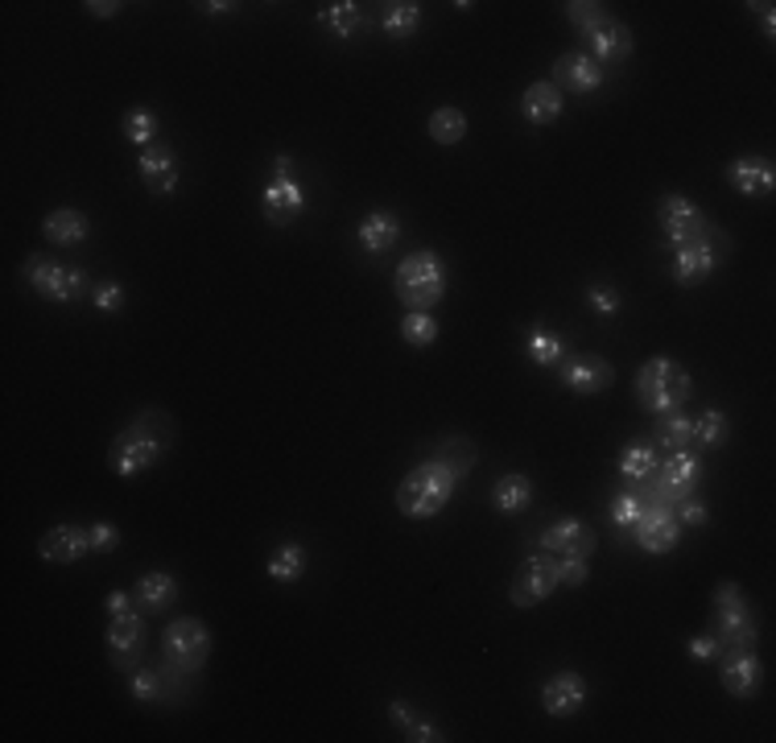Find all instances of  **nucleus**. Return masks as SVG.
<instances>
[{"label": "nucleus", "instance_id": "26", "mask_svg": "<svg viewBox=\"0 0 776 743\" xmlns=\"http://www.w3.org/2000/svg\"><path fill=\"white\" fill-rule=\"evenodd\" d=\"M42 236L58 248H75L91 236V219L83 212H75V207H58V212L42 219Z\"/></svg>", "mask_w": 776, "mask_h": 743}, {"label": "nucleus", "instance_id": "20", "mask_svg": "<svg viewBox=\"0 0 776 743\" xmlns=\"http://www.w3.org/2000/svg\"><path fill=\"white\" fill-rule=\"evenodd\" d=\"M595 529L591 525H582L579 516H562V521H554L546 533H541V549L549 553H570V558H586L591 562V553H595Z\"/></svg>", "mask_w": 776, "mask_h": 743}, {"label": "nucleus", "instance_id": "54", "mask_svg": "<svg viewBox=\"0 0 776 743\" xmlns=\"http://www.w3.org/2000/svg\"><path fill=\"white\" fill-rule=\"evenodd\" d=\"M203 9H207V13H215V18H219V13H231V9H236V4H231V0H207V4H203Z\"/></svg>", "mask_w": 776, "mask_h": 743}, {"label": "nucleus", "instance_id": "44", "mask_svg": "<svg viewBox=\"0 0 776 743\" xmlns=\"http://www.w3.org/2000/svg\"><path fill=\"white\" fill-rule=\"evenodd\" d=\"M128 294H124V285L116 282H95L91 285V306L100 310V315H121Z\"/></svg>", "mask_w": 776, "mask_h": 743}, {"label": "nucleus", "instance_id": "38", "mask_svg": "<svg viewBox=\"0 0 776 743\" xmlns=\"http://www.w3.org/2000/svg\"><path fill=\"white\" fill-rule=\"evenodd\" d=\"M121 133H124V141H128V145H137V149H145V145H153V141H158L161 121H158V116H153V112H149V107H133V112L124 116Z\"/></svg>", "mask_w": 776, "mask_h": 743}, {"label": "nucleus", "instance_id": "32", "mask_svg": "<svg viewBox=\"0 0 776 743\" xmlns=\"http://www.w3.org/2000/svg\"><path fill=\"white\" fill-rule=\"evenodd\" d=\"M525 355H529L537 368H558L566 359V339L549 327H533L525 335Z\"/></svg>", "mask_w": 776, "mask_h": 743}, {"label": "nucleus", "instance_id": "28", "mask_svg": "<svg viewBox=\"0 0 776 743\" xmlns=\"http://www.w3.org/2000/svg\"><path fill=\"white\" fill-rule=\"evenodd\" d=\"M492 504H495V513H504V516L525 513V508L533 504V479L525 476V471L500 476L492 483Z\"/></svg>", "mask_w": 776, "mask_h": 743}, {"label": "nucleus", "instance_id": "6", "mask_svg": "<svg viewBox=\"0 0 776 743\" xmlns=\"http://www.w3.org/2000/svg\"><path fill=\"white\" fill-rule=\"evenodd\" d=\"M21 277L30 282V289H34L37 298L58 301V306L91 298V285H95L79 265H62L58 256H46V252H34V256H25V265H21Z\"/></svg>", "mask_w": 776, "mask_h": 743}, {"label": "nucleus", "instance_id": "27", "mask_svg": "<svg viewBox=\"0 0 776 743\" xmlns=\"http://www.w3.org/2000/svg\"><path fill=\"white\" fill-rule=\"evenodd\" d=\"M133 599L141 603L145 611H166V607H174L178 603V579L170 570H149L137 579V591H133Z\"/></svg>", "mask_w": 776, "mask_h": 743}, {"label": "nucleus", "instance_id": "31", "mask_svg": "<svg viewBox=\"0 0 776 743\" xmlns=\"http://www.w3.org/2000/svg\"><path fill=\"white\" fill-rule=\"evenodd\" d=\"M380 25H385V34L392 42H409V37L422 30V4L418 0H392L385 9V18H380Z\"/></svg>", "mask_w": 776, "mask_h": 743}, {"label": "nucleus", "instance_id": "49", "mask_svg": "<svg viewBox=\"0 0 776 743\" xmlns=\"http://www.w3.org/2000/svg\"><path fill=\"white\" fill-rule=\"evenodd\" d=\"M83 9H88L91 18L107 21V18H116V13H121L124 4H121V0H88V4H83Z\"/></svg>", "mask_w": 776, "mask_h": 743}, {"label": "nucleus", "instance_id": "25", "mask_svg": "<svg viewBox=\"0 0 776 743\" xmlns=\"http://www.w3.org/2000/svg\"><path fill=\"white\" fill-rule=\"evenodd\" d=\"M355 240L368 256H385L388 248L401 240V219L392 212H368L355 228Z\"/></svg>", "mask_w": 776, "mask_h": 743}, {"label": "nucleus", "instance_id": "39", "mask_svg": "<svg viewBox=\"0 0 776 743\" xmlns=\"http://www.w3.org/2000/svg\"><path fill=\"white\" fill-rule=\"evenodd\" d=\"M649 508V488H632V492H616L612 495V525L619 529H632L636 521Z\"/></svg>", "mask_w": 776, "mask_h": 743}, {"label": "nucleus", "instance_id": "3", "mask_svg": "<svg viewBox=\"0 0 776 743\" xmlns=\"http://www.w3.org/2000/svg\"><path fill=\"white\" fill-rule=\"evenodd\" d=\"M392 294L406 310H430L446 294V261L434 248H418L392 273Z\"/></svg>", "mask_w": 776, "mask_h": 743}, {"label": "nucleus", "instance_id": "35", "mask_svg": "<svg viewBox=\"0 0 776 743\" xmlns=\"http://www.w3.org/2000/svg\"><path fill=\"white\" fill-rule=\"evenodd\" d=\"M657 462L661 459H657L653 446L632 443V446H624V450H619V476L628 479V483H644V479L657 471Z\"/></svg>", "mask_w": 776, "mask_h": 743}, {"label": "nucleus", "instance_id": "14", "mask_svg": "<svg viewBox=\"0 0 776 743\" xmlns=\"http://www.w3.org/2000/svg\"><path fill=\"white\" fill-rule=\"evenodd\" d=\"M37 553L50 567H75L91 553V529L88 525H50L37 537Z\"/></svg>", "mask_w": 776, "mask_h": 743}, {"label": "nucleus", "instance_id": "1", "mask_svg": "<svg viewBox=\"0 0 776 743\" xmlns=\"http://www.w3.org/2000/svg\"><path fill=\"white\" fill-rule=\"evenodd\" d=\"M174 434H178V425L166 409H141V413L112 438V446H107V467L121 479H137L141 471H149L153 462H161L170 455Z\"/></svg>", "mask_w": 776, "mask_h": 743}, {"label": "nucleus", "instance_id": "45", "mask_svg": "<svg viewBox=\"0 0 776 743\" xmlns=\"http://www.w3.org/2000/svg\"><path fill=\"white\" fill-rule=\"evenodd\" d=\"M591 579V567H586V558H570V553H562L558 558V583L562 586H582Z\"/></svg>", "mask_w": 776, "mask_h": 743}, {"label": "nucleus", "instance_id": "51", "mask_svg": "<svg viewBox=\"0 0 776 743\" xmlns=\"http://www.w3.org/2000/svg\"><path fill=\"white\" fill-rule=\"evenodd\" d=\"M388 715H392V723H401L409 731V727L418 723V715H413V710L406 707V702H401V698H397V702H388Z\"/></svg>", "mask_w": 776, "mask_h": 743}, {"label": "nucleus", "instance_id": "8", "mask_svg": "<svg viewBox=\"0 0 776 743\" xmlns=\"http://www.w3.org/2000/svg\"><path fill=\"white\" fill-rule=\"evenodd\" d=\"M657 228L665 236L661 244L670 248V252H677V248L686 244H703V240L715 236V224L686 195H661V203H657Z\"/></svg>", "mask_w": 776, "mask_h": 743}, {"label": "nucleus", "instance_id": "4", "mask_svg": "<svg viewBox=\"0 0 776 743\" xmlns=\"http://www.w3.org/2000/svg\"><path fill=\"white\" fill-rule=\"evenodd\" d=\"M450 495H455V476L442 462L425 459L401 479V488H397V513L409 516V521H434L450 504Z\"/></svg>", "mask_w": 776, "mask_h": 743}, {"label": "nucleus", "instance_id": "13", "mask_svg": "<svg viewBox=\"0 0 776 743\" xmlns=\"http://www.w3.org/2000/svg\"><path fill=\"white\" fill-rule=\"evenodd\" d=\"M145 656V619L141 611H124L107 624V661L121 673H133Z\"/></svg>", "mask_w": 776, "mask_h": 743}, {"label": "nucleus", "instance_id": "24", "mask_svg": "<svg viewBox=\"0 0 776 743\" xmlns=\"http://www.w3.org/2000/svg\"><path fill=\"white\" fill-rule=\"evenodd\" d=\"M562 91L554 88L549 79H537V83H529L525 88V95H521V116L529 124H537V128H546V124L562 121Z\"/></svg>", "mask_w": 776, "mask_h": 743}, {"label": "nucleus", "instance_id": "5", "mask_svg": "<svg viewBox=\"0 0 776 743\" xmlns=\"http://www.w3.org/2000/svg\"><path fill=\"white\" fill-rule=\"evenodd\" d=\"M710 637L723 653H743L756 649V616L748 607L740 583H719L715 586V611H710Z\"/></svg>", "mask_w": 776, "mask_h": 743}, {"label": "nucleus", "instance_id": "33", "mask_svg": "<svg viewBox=\"0 0 776 743\" xmlns=\"http://www.w3.org/2000/svg\"><path fill=\"white\" fill-rule=\"evenodd\" d=\"M265 570L273 583H282V586L298 583L301 574H306V549H301L298 541H285V546L273 549V558H269Z\"/></svg>", "mask_w": 776, "mask_h": 743}, {"label": "nucleus", "instance_id": "53", "mask_svg": "<svg viewBox=\"0 0 776 743\" xmlns=\"http://www.w3.org/2000/svg\"><path fill=\"white\" fill-rule=\"evenodd\" d=\"M273 170H277V174H282V178H294V158H285V153H277V158H273Z\"/></svg>", "mask_w": 776, "mask_h": 743}, {"label": "nucleus", "instance_id": "21", "mask_svg": "<svg viewBox=\"0 0 776 743\" xmlns=\"http://www.w3.org/2000/svg\"><path fill=\"white\" fill-rule=\"evenodd\" d=\"M586 682H582L574 670L566 673H554L546 686H541V707H546L549 719H570V715H579L586 707Z\"/></svg>", "mask_w": 776, "mask_h": 743}, {"label": "nucleus", "instance_id": "40", "mask_svg": "<svg viewBox=\"0 0 776 743\" xmlns=\"http://www.w3.org/2000/svg\"><path fill=\"white\" fill-rule=\"evenodd\" d=\"M694 438L703 446H723L731 438V422L723 409H706L703 418H694Z\"/></svg>", "mask_w": 776, "mask_h": 743}, {"label": "nucleus", "instance_id": "2", "mask_svg": "<svg viewBox=\"0 0 776 743\" xmlns=\"http://www.w3.org/2000/svg\"><path fill=\"white\" fill-rule=\"evenodd\" d=\"M632 389H636V401L649 409V413L665 418V413H677L682 405H689L694 380H689L686 364H677L673 355H653V359L640 364Z\"/></svg>", "mask_w": 776, "mask_h": 743}, {"label": "nucleus", "instance_id": "19", "mask_svg": "<svg viewBox=\"0 0 776 743\" xmlns=\"http://www.w3.org/2000/svg\"><path fill=\"white\" fill-rule=\"evenodd\" d=\"M727 182L731 191H740L743 198H768L776 191V165L768 158H756V153H743L727 165Z\"/></svg>", "mask_w": 776, "mask_h": 743}, {"label": "nucleus", "instance_id": "7", "mask_svg": "<svg viewBox=\"0 0 776 743\" xmlns=\"http://www.w3.org/2000/svg\"><path fill=\"white\" fill-rule=\"evenodd\" d=\"M207 656H212V632H207L203 619L182 616L161 632V661H166V670L191 677V673H198L207 665Z\"/></svg>", "mask_w": 776, "mask_h": 743}, {"label": "nucleus", "instance_id": "41", "mask_svg": "<svg viewBox=\"0 0 776 743\" xmlns=\"http://www.w3.org/2000/svg\"><path fill=\"white\" fill-rule=\"evenodd\" d=\"M566 18H570V25H574L579 34H591L595 25L607 21V9H603L600 0H570V4H566Z\"/></svg>", "mask_w": 776, "mask_h": 743}, {"label": "nucleus", "instance_id": "9", "mask_svg": "<svg viewBox=\"0 0 776 743\" xmlns=\"http://www.w3.org/2000/svg\"><path fill=\"white\" fill-rule=\"evenodd\" d=\"M703 479V459L694 450H673L665 462H657V471L644 483H649V500H661V504H682L694 495Z\"/></svg>", "mask_w": 776, "mask_h": 743}, {"label": "nucleus", "instance_id": "43", "mask_svg": "<svg viewBox=\"0 0 776 743\" xmlns=\"http://www.w3.org/2000/svg\"><path fill=\"white\" fill-rule=\"evenodd\" d=\"M128 694H133L137 702H158L161 694H166L158 670H141V665H137V670L128 673Z\"/></svg>", "mask_w": 776, "mask_h": 743}, {"label": "nucleus", "instance_id": "47", "mask_svg": "<svg viewBox=\"0 0 776 743\" xmlns=\"http://www.w3.org/2000/svg\"><path fill=\"white\" fill-rule=\"evenodd\" d=\"M88 529H91V553H112V549L121 546V529L112 521H95Z\"/></svg>", "mask_w": 776, "mask_h": 743}, {"label": "nucleus", "instance_id": "30", "mask_svg": "<svg viewBox=\"0 0 776 743\" xmlns=\"http://www.w3.org/2000/svg\"><path fill=\"white\" fill-rule=\"evenodd\" d=\"M425 133H430V141L434 145H459L467 141V112L455 104H442L430 112V124H425Z\"/></svg>", "mask_w": 776, "mask_h": 743}, {"label": "nucleus", "instance_id": "17", "mask_svg": "<svg viewBox=\"0 0 776 743\" xmlns=\"http://www.w3.org/2000/svg\"><path fill=\"white\" fill-rule=\"evenodd\" d=\"M603 67L591 58L586 50H566L554 58V88L558 91H574V95H586V91H600L603 88Z\"/></svg>", "mask_w": 776, "mask_h": 743}, {"label": "nucleus", "instance_id": "48", "mask_svg": "<svg viewBox=\"0 0 776 743\" xmlns=\"http://www.w3.org/2000/svg\"><path fill=\"white\" fill-rule=\"evenodd\" d=\"M686 649H689V656H694V661H719V644H715V637H710V632L694 637Z\"/></svg>", "mask_w": 776, "mask_h": 743}, {"label": "nucleus", "instance_id": "37", "mask_svg": "<svg viewBox=\"0 0 776 743\" xmlns=\"http://www.w3.org/2000/svg\"><path fill=\"white\" fill-rule=\"evenodd\" d=\"M438 331L442 327L430 310H406V319H401V339H406L409 347H434Z\"/></svg>", "mask_w": 776, "mask_h": 743}, {"label": "nucleus", "instance_id": "52", "mask_svg": "<svg viewBox=\"0 0 776 743\" xmlns=\"http://www.w3.org/2000/svg\"><path fill=\"white\" fill-rule=\"evenodd\" d=\"M752 9H756V13H760V25H764V37L773 42V34H776V9H773V4H752Z\"/></svg>", "mask_w": 776, "mask_h": 743}, {"label": "nucleus", "instance_id": "23", "mask_svg": "<svg viewBox=\"0 0 776 743\" xmlns=\"http://www.w3.org/2000/svg\"><path fill=\"white\" fill-rule=\"evenodd\" d=\"M719 236V231H715ZM710 236V240H715ZM710 240H703V244H686V248H677L673 252V265H670V273H673V282L677 285H703L715 268H719V252H715V244Z\"/></svg>", "mask_w": 776, "mask_h": 743}, {"label": "nucleus", "instance_id": "46", "mask_svg": "<svg viewBox=\"0 0 776 743\" xmlns=\"http://www.w3.org/2000/svg\"><path fill=\"white\" fill-rule=\"evenodd\" d=\"M673 513H677V521H682V529H703L706 521H710V508H706L703 500H682V504H673Z\"/></svg>", "mask_w": 776, "mask_h": 743}, {"label": "nucleus", "instance_id": "15", "mask_svg": "<svg viewBox=\"0 0 776 743\" xmlns=\"http://www.w3.org/2000/svg\"><path fill=\"white\" fill-rule=\"evenodd\" d=\"M137 170H141V182L145 191L153 198H166L178 191V178H182V165H178V153L174 145L166 141H153L141 149V158H137Z\"/></svg>", "mask_w": 776, "mask_h": 743}, {"label": "nucleus", "instance_id": "50", "mask_svg": "<svg viewBox=\"0 0 776 743\" xmlns=\"http://www.w3.org/2000/svg\"><path fill=\"white\" fill-rule=\"evenodd\" d=\"M124 611H133V595L128 591H112L107 595V616H124Z\"/></svg>", "mask_w": 776, "mask_h": 743}, {"label": "nucleus", "instance_id": "42", "mask_svg": "<svg viewBox=\"0 0 776 743\" xmlns=\"http://www.w3.org/2000/svg\"><path fill=\"white\" fill-rule=\"evenodd\" d=\"M586 306L595 310V315H603V319H616L619 310H624V294H619L616 285H591L586 289Z\"/></svg>", "mask_w": 776, "mask_h": 743}, {"label": "nucleus", "instance_id": "12", "mask_svg": "<svg viewBox=\"0 0 776 743\" xmlns=\"http://www.w3.org/2000/svg\"><path fill=\"white\" fill-rule=\"evenodd\" d=\"M632 537H636V546L644 549V553H653V558L673 553L677 541H682V521H677V513H673V504L649 500L644 516L632 525Z\"/></svg>", "mask_w": 776, "mask_h": 743}, {"label": "nucleus", "instance_id": "36", "mask_svg": "<svg viewBox=\"0 0 776 743\" xmlns=\"http://www.w3.org/2000/svg\"><path fill=\"white\" fill-rule=\"evenodd\" d=\"M689 438H694V418H689L686 409H677V413H665L661 422H657V443L665 446V450H686Z\"/></svg>", "mask_w": 776, "mask_h": 743}, {"label": "nucleus", "instance_id": "18", "mask_svg": "<svg viewBox=\"0 0 776 743\" xmlns=\"http://www.w3.org/2000/svg\"><path fill=\"white\" fill-rule=\"evenodd\" d=\"M719 682L731 698H756L764 686V665H760L756 649H743V653H723L719 656Z\"/></svg>", "mask_w": 776, "mask_h": 743}, {"label": "nucleus", "instance_id": "10", "mask_svg": "<svg viewBox=\"0 0 776 743\" xmlns=\"http://www.w3.org/2000/svg\"><path fill=\"white\" fill-rule=\"evenodd\" d=\"M558 553H529L516 574H512V586H509V599L512 607H537V603H546L554 591H558Z\"/></svg>", "mask_w": 776, "mask_h": 743}, {"label": "nucleus", "instance_id": "22", "mask_svg": "<svg viewBox=\"0 0 776 743\" xmlns=\"http://www.w3.org/2000/svg\"><path fill=\"white\" fill-rule=\"evenodd\" d=\"M582 42H586V54L600 62V67H607V62H628L636 50L632 42V30L624 25V21H603V25H595L591 34H582Z\"/></svg>", "mask_w": 776, "mask_h": 743}, {"label": "nucleus", "instance_id": "11", "mask_svg": "<svg viewBox=\"0 0 776 743\" xmlns=\"http://www.w3.org/2000/svg\"><path fill=\"white\" fill-rule=\"evenodd\" d=\"M558 380H562L570 392H579V397H600L616 385V368H612V359H603L595 352H570L558 364Z\"/></svg>", "mask_w": 776, "mask_h": 743}, {"label": "nucleus", "instance_id": "29", "mask_svg": "<svg viewBox=\"0 0 776 743\" xmlns=\"http://www.w3.org/2000/svg\"><path fill=\"white\" fill-rule=\"evenodd\" d=\"M430 459L442 462V467L455 476V483H459L463 476H471V471H476L479 450H476V443H471V438H442V443L430 450Z\"/></svg>", "mask_w": 776, "mask_h": 743}, {"label": "nucleus", "instance_id": "34", "mask_svg": "<svg viewBox=\"0 0 776 743\" xmlns=\"http://www.w3.org/2000/svg\"><path fill=\"white\" fill-rule=\"evenodd\" d=\"M318 21L331 30L335 37H355L364 30V13H360V4L355 0H335V4H322V13Z\"/></svg>", "mask_w": 776, "mask_h": 743}, {"label": "nucleus", "instance_id": "16", "mask_svg": "<svg viewBox=\"0 0 776 743\" xmlns=\"http://www.w3.org/2000/svg\"><path fill=\"white\" fill-rule=\"evenodd\" d=\"M261 207H265V219L273 228H289L306 212V191H301L298 178L273 174L265 182V191H261Z\"/></svg>", "mask_w": 776, "mask_h": 743}]
</instances>
